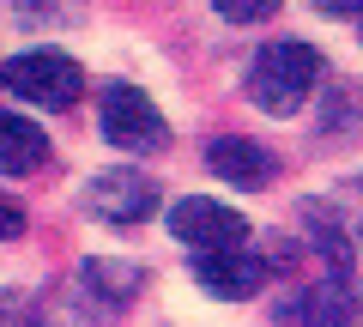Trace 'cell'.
Returning <instances> with one entry per match:
<instances>
[{
  "mask_svg": "<svg viewBox=\"0 0 363 327\" xmlns=\"http://www.w3.org/2000/svg\"><path fill=\"white\" fill-rule=\"evenodd\" d=\"M169 231L188 243L194 255H224V249H248V218L236 206L212 194H182L169 206Z\"/></svg>",
  "mask_w": 363,
  "mask_h": 327,
  "instance_id": "obj_4",
  "label": "cell"
},
{
  "mask_svg": "<svg viewBox=\"0 0 363 327\" xmlns=\"http://www.w3.org/2000/svg\"><path fill=\"white\" fill-rule=\"evenodd\" d=\"M194 279L224 303H242L267 285V261L248 249H224V255H194Z\"/></svg>",
  "mask_w": 363,
  "mask_h": 327,
  "instance_id": "obj_6",
  "label": "cell"
},
{
  "mask_svg": "<svg viewBox=\"0 0 363 327\" xmlns=\"http://www.w3.org/2000/svg\"><path fill=\"white\" fill-rule=\"evenodd\" d=\"M18 231H25V212H18V200L0 194V236H18Z\"/></svg>",
  "mask_w": 363,
  "mask_h": 327,
  "instance_id": "obj_12",
  "label": "cell"
},
{
  "mask_svg": "<svg viewBox=\"0 0 363 327\" xmlns=\"http://www.w3.org/2000/svg\"><path fill=\"white\" fill-rule=\"evenodd\" d=\"M0 85H6V67H0Z\"/></svg>",
  "mask_w": 363,
  "mask_h": 327,
  "instance_id": "obj_13",
  "label": "cell"
},
{
  "mask_svg": "<svg viewBox=\"0 0 363 327\" xmlns=\"http://www.w3.org/2000/svg\"><path fill=\"white\" fill-rule=\"evenodd\" d=\"M0 327H30V303L18 291H0Z\"/></svg>",
  "mask_w": 363,
  "mask_h": 327,
  "instance_id": "obj_11",
  "label": "cell"
},
{
  "mask_svg": "<svg viewBox=\"0 0 363 327\" xmlns=\"http://www.w3.org/2000/svg\"><path fill=\"white\" fill-rule=\"evenodd\" d=\"M315 85H321V55H315L309 43H297V37L267 43V49L248 61V73H242L248 104L267 109V116H297Z\"/></svg>",
  "mask_w": 363,
  "mask_h": 327,
  "instance_id": "obj_1",
  "label": "cell"
},
{
  "mask_svg": "<svg viewBox=\"0 0 363 327\" xmlns=\"http://www.w3.org/2000/svg\"><path fill=\"white\" fill-rule=\"evenodd\" d=\"M6 85H13L25 104H43V109H67L85 97V73H79L73 55L61 49H25L6 61Z\"/></svg>",
  "mask_w": 363,
  "mask_h": 327,
  "instance_id": "obj_2",
  "label": "cell"
},
{
  "mask_svg": "<svg viewBox=\"0 0 363 327\" xmlns=\"http://www.w3.org/2000/svg\"><path fill=\"white\" fill-rule=\"evenodd\" d=\"M97 121H104V140L121 145V152H157V145L169 140V121L157 116V104L140 85H104Z\"/></svg>",
  "mask_w": 363,
  "mask_h": 327,
  "instance_id": "obj_3",
  "label": "cell"
},
{
  "mask_svg": "<svg viewBox=\"0 0 363 327\" xmlns=\"http://www.w3.org/2000/svg\"><path fill=\"white\" fill-rule=\"evenodd\" d=\"M49 157V133L25 116H0V176H30Z\"/></svg>",
  "mask_w": 363,
  "mask_h": 327,
  "instance_id": "obj_8",
  "label": "cell"
},
{
  "mask_svg": "<svg viewBox=\"0 0 363 327\" xmlns=\"http://www.w3.org/2000/svg\"><path fill=\"white\" fill-rule=\"evenodd\" d=\"M218 13L230 18V25H260L267 13H279L272 0H218Z\"/></svg>",
  "mask_w": 363,
  "mask_h": 327,
  "instance_id": "obj_10",
  "label": "cell"
},
{
  "mask_svg": "<svg viewBox=\"0 0 363 327\" xmlns=\"http://www.w3.org/2000/svg\"><path fill=\"white\" fill-rule=\"evenodd\" d=\"M85 206L97 212V218H109V224H140V218H152L157 212V182L145 170H104V176H91L85 182Z\"/></svg>",
  "mask_w": 363,
  "mask_h": 327,
  "instance_id": "obj_5",
  "label": "cell"
},
{
  "mask_svg": "<svg viewBox=\"0 0 363 327\" xmlns=\"http://www.w3.org/2000/svg\"><path fill=\"white\" fill-rule=\"evenodd\" d=\"M206 164H212V176H224V182H236V188H267L272 176H279L272 152H267L260 140H242V133L212 140V145H206Z\"/></svg>",
  "mask_w": 363,
  "mask_h": 327,
  "instance_id": "obj_7",
  "label": "cell"
},
{
  "mask_svg": "<svg viewBox=\"0 0 363 327\" xmlns=\"http://www.w3.org/2000/svg\"><path fill=\"white\" fill-rule=\"evenodd\" d=\"M285 321H291V327H345V321H351V303L339 297V285H321V291H309Z\"/></svg>",
  "mask_w": 363,
  "mask_h": 327,
  "instance_id": "obj_9",
  "label": "cell"
}]
</instances>
